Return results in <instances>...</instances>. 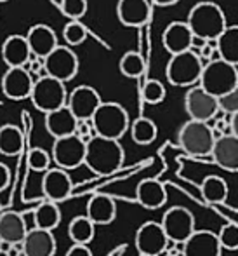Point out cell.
Masks as SVG:
<instances>
[{"label": "cell", "instance_id": "6da1fadb", "mask_svg": "<svg viewBox=\"0 0 238 256\" xmlns=\"http://www.w3.org/2000/svg\"><path fill=\"white\" fill-rule=\"evenodd\" d=\"M124 157L125 154L120 145V140L96 134L87 142L85 166L97 176H110L117 172L124 164Z\"/></svg>", "mask_w": 238, "mask_h": 256}, {"label": "cell", "instance_id": "7a4b0ae2", "mask_svg": "<svg viewBox=\"0 0 238 256\" xmlns=\"http://www.w3.org/2000/svg\"><path fill=\"white\" fill-rule=\"evenodd\" d=\"M186 23L190 24L195 38L204 42L218 40L219 35L228 26L223 9L211 0H202V2L195 4L190 9Z\"/></svg>", "mask_w": 238, "mask_h": 256}, {"label": "cell", "instance_id": "3957f363", "mask_svg": "<svg viewBox=\"0 0 238 256\" xmlns=\"http://www.w3.org/2000/svg\"><path fill=\"white\" fill-rule=\"evenodd\" d=\"M204 72V60L193 49L179 54H172L165 66V77L169 84L176 88H191L200 82Z\"/></svg>", "mask_w": 238, "mask_h": 256}, {"label": "cell", "instance_id": "277c9868", "mask_svg": "<svg viewBox=\"0 0 238 256\" xmlns=\"http://www.w3.org/2000/svg\"><path fill=\"white\" fill-rule=\"evenodd\" d=\"M178 143L191 157H207V155H211L216 143V134L211 122L190 118L179 129Z\"/></svg>", "mask_w": 238, "mask_h": 256}, {"label": "cell", "instance_id": "5b68a950", "mask_svg": "<svg viewBox=\"0 0 238 256\" xmlns=\"http://www.w3.org/2000/svg\"><path fill=\"white\" fill-rule=\"evenodd\" d=\"M198 84L216 98L226 94L238 84V66L223 58H214L204 64Z\"/></svg>", "mask_w": 238, "mask_h": 256}, {"label": "cell", "instance_id": "8992f818", "mask_svg": "<svg viewBox=\"0 0 238 256\" xmlns=\"http://www.w3.org/2000/svg\"><path fill=\"white\" fill-rule=\"evenodd\" d=\"M91 120L92 126H94L96 134L111 140H120L131 129L127 110L120 103L115 102L101 103Z\"/></svg>", "mask_w": 238, "mask_h": 256}, {"label": "cell", "instance_id": "52a82bcc", "mask_svg": "<svg viewBox=\"0 0 238 256\" xmlns=\"http://www.w3.org/2000/svg\"><path fill=\"white\" fill-rule=\"evenodd\" d=\"M64 84L66 82L50 77V75L37 78L30 96L33 106L37 110L44 112V114H49V112L64 106L68 103V91Z\"/></svg>", "mask_w": 238, "mask_h": 256}, {"label": "cell", "instance_id": "ba28073f", "mask_svg": "<svg viewBox=\"0 0 238 256\" xmlns=\"http://www.w3.org/2000/svg\"><path fill=\"white\" fill-rule=\"evenodd\" d=\"M85 152L87 143L77 134H68L63 138H56L52 145V160L57 168L77 169L78 166L85 164Z\"/></svg>", "mask_w": 238, "mask_h": 256}, {"label": "cell", "instance_id": "9c48e42d", "mask_svg": "<svg viewBox=\"0 0 238 256\" xmlns=\"http://www.w3.org/2000/svg\"><path fill=\"white\" fill-rule=\"evenodd\" d=\"M44 64L45 70H47V75L54 78H59L63 82L73 80L78 74V68H80L78 56L68 44H59L52 52L47 54L44 58Z\"/></svg>", "mask_w": 238, "mask_h": 256}, {"label": "cell", "instance_id": "30bf717a", "mask_svg": "<svg viewBox=\"0 0 238 256\" xmlns=\"http://www.w3.org/2000/svg\"><path fill=\"white\" fill-rule=\"evenodd\" d=\"M185 110L190 115V118L204 122H211L221 112L218 98L209 91H205L200 84L188 88L185 94Z\"/></svg>", "mask_w": 238, "mask_h": 256}, {"label": "cell", "instance_id": "8fae6325", "mask_svg": "<svg viewBox=\"0 0 238 256\" xmlns=\"http://www.w3.org/2000/svg\"><path fill=\"white\" fill-rule=\"evenodd\" d=\"M162 226L171 242H186L195 232V216L183 206H172L162 216Z\"/></svg>", "mask_w": 238, "mask_h": 256}, {"label": "cell", "instance_id": "7c38bea8", "mask_svg": "<svg viewBox=\"0 0 238 256\" xmlns=\"http://www.w3.org/2000/svg\"><path fill=\"white\" fill-rule=\"evenodd\" d=\"M136 250L139 254H151L160 256L169 248V237L165 234L162 223L157 222H146L136 232Z\"/></svg>", "mask_w": 238, "mask_h": 256}, {"label": "cell", "instance_id": "4fadbf2b", "mask_svg": "<svg viewBox=\"0 0 238 256\" xmlns=\"http://www.w3.org/2000/svg\"><path fill=\"white\" fill-rule=\"evenodd\" d=\"M35 77L23 66H9L2 77V91L12 102H21L31 96Z\"/></svg>", "mask_w": 238, "mask_h": 256}, {"label": "cell", "instance_id": "5bb4252c", "mask_svg": "<svg viewBox=\"0 0 238 256\" xmlns=\"http://www.w3.org/2000/svg\"><path fill=\"white\" fill-rule=\"evenodd\" d=\"M103 103L99 92L92 86H78L68 94V108L75 114L78 120H91L92 115Z\"/></svg>", "mask_w": 238, "mask_h": 256}, {"label": "cell", "instance_id": "9a60e30c", "mask_svg": "<svg viewBox=\"0 0 238 256\" xmlns=\"http://www.w3.org/2000/svg\"><path fill=\"white\" fill-rule=\"evenodd\" d=\"M73 192V183L71 178L68 176L66 169L63 168H54L47 169L42 176V194L45 199L52 200V202H63Z\"/></svg>", "mask_w": 238, "mask_h": 256}, {"label": "cell", "instance_id": "2e32d148", "mask_svg": "<svg viewBox=\"0 0 238 256\" xmlns=\"http://www.w3.org/2000/svg\"><path fill=\"white\" fill-rule=\"evenodd\" d=\"M195 35L186 21H172L162 34V44L169 54H179L195 48Z\"/></svg>", "mask_w": 238, "mask_h": 256}, {"label": "cell", "instance_id": "e0dca14e", "mask_svg": "<svg viewBox=\"0 0 238 256\" xmlns=\"http://www.w3.org/2000/svg\"><path fill=\"white\" fill-rule=\"evenodd\" d=\"M221 253L218 234L211 230H195L183 248V256H221Z\"/></svg>", "mask_w": 238, "mask_h": 256}, {"label": "cell", "instance_id": "ac0fdd59", "mask_svg": "<svg viewBox=\"0 0 238 256\" xmlns=\"http://www.w3.org/2000/svg\"><path fill=\"white\" fill-rule=\"evenodd\" d=\"M211 157L225 171L238 172V136L233 132L218 136Z\"/></svg>", "mask_w": 238, "mask_h": 256}, {"label": "cell", "instance_id": "d6986e66", "mask_svg": "<svg viewBox=\"0 0 238 256\" xmlns=\"http://www.w3.org/2000/svg\"><path fill=\"white\" fill-rule=\"evenodd\" d=\"M56 250V237L52 230L33 226L31 230H28L23 240V253L26 256H54Z\"/></svg>", "mask_w": 238, "mask_h": 256}, {"label": "cell", "instance_id": "ffe728a7", "mask_svg": "<svg viewBox=\"0 0 238 256\" xmlns=\"http://www.w3.org/2000/svg\"><path fill=\"white\" fill-rule=\"evenodd\" d=\"M150 2L148 0H118L117 18L124 26L139 28L150 20Z\"/></svg>", "mask_w": 238, "mask_h": 256}, {"label": "cell", "instance_id": "44dd1931", "mask_svg": "<svg viewBox=\"0 0 238 256\" xmlns=\"http://www.w3.org/2000/svg\"><path fill=\"white\" fill-rule=\"evenodd\" d=\"M45 129L54 140L56 138H63V136L68 134H75L77 131V124L78 118L75 117L73 112L68 108V104L57 108V110H52L49 114H45Z\"/></svg>", "mask_w": 238, "mask_h": 256}, {"label": "cell", "instance_id": "7402d4cb", "mask_svg": "<svg viewBox=\"0 0 238 256\" xmlns=\"http://www.w3.org/2000/svg\"><path fill=\"white\" fill-rule=\"evenodd\" d=\"M0 54H2V61L7 64V68L24 66V63L33 56L26 35L24 37L23 35H10V37H7L2 44Z\"/></svg>", "mask_w": 238, "mask_h": 256}, {"label": "cell", "instance_id": "603a6c76", "mask_svg": "<svg viewBox=\"0 0 238 256\" xmlns=\"http://www.w3.org/2000/svg\"><path fill=\"white\" fill-rule=\"evenodd\" d=\"M26 38H28V44H30L31 52L38 58H45L59 46L57 44L56 32H54L49 24H44V23L33 24V26L28 30Z\"/></svg>", "mask_w": 238, "mask_h": 256}, {"label": "cell", "instance_id": "cb8c5ba5", "mask_svg": "<svg viewBox=\"0 0 238 256\" xmlns=\"http://www.w3.org/2000/svg\"><path fill=\"white\" fill-rule=\"evenodd\" d=\"M136 200L144 209H160L167 202V190L158 180L146 178L138 183L136 188Z\"/></svg>", "mask_w": 238, "mask_h": 256}, {"label": "cell", "instance_id": "d4e9b609", "mask_svg": "<svg viewBox=\"0 0 238 256\" xmlns=\"http://www.w3.org/2000/svg\"><path fill=\"white\" fill-rule=\"evenodd\" d=\"M28 234L23 214L16 211L0 212V237L5 244H23Z\"/></svg>", "mask_w": 238, "mask_h": 256}, {"label": "cell", "instance_id": "484cf974", "mask_svg": "<svg viewBox=\"0 0 238 256\" xmlns=\"http://www.w3.org/2000/svg\"><path fill=\"white\" fill-rule=\"evenodd\" d=\"M87 216L96 225H110L117 218V204L106 194H96L87 202Z\"/></svg>", "mask_w": 238, "mask_h": 256}, {"label": "cell", "instance_id": "4316f807", "mask_svg": "<svg viewBox=\"0 0 238 256\" xmlns=\"http://www.w3.org/2000/svg\"><path fill=\"white\" fill-rule=\"evenodd\" d=\"M23 132L17 126L5 124L0 128V154L5 157H16L23 152Z\"/></svg>", "mask_w": 238, "mask_h": 256}, {"label": "cell", "instance_id": "83f0119b", "mask_svg": "<svg viewBox=\"0 0 238 256\" xmlns=\"http://www.w3.org/2000/svg\"><path fill=\"white\" fill-rule=\"evenodd\" d=\"M200 192L207 204H223V202H226V199H228L230 188H228V183H226L225 178L211 174L202 182Z\"/></svg>", "mask_w": 238, "mask_h": 256}, {"label": "cell", "instance_id": "f1b7e54d", "mask_svg": "<svg viewBox=\"0 0 238 256\" xmlns=\"http://www.w3.org/2000/svg\"><path fill=\"white\" fill-rule=\"evenodd\" d=\"M96 234V223L85 216H75L68 225V236L73 244H91Z\"/></svg>", "mask_w": 238, "mask_h": 256}, {"label": "cell", "instance_id": "f546056e", "mask_svg": "<svg viewBox=\"0 0 238 256\" xmlns=\"http://www.w3.org/2000/svg\"><path fill=\"white\" fill-rule=\"evenodd\" d=\"M33 222L35 226L45 230H54L61 223V211L57 202L52 200H44L35 208L33 211Z\"/></svg>", "mask_w": 238, "mask_h": 256}, {"label": "cell", "instance_id": "4dcf8cb0", "mask_svg": "<svg viewBox=\"0 0 238 256\" xmlns=\"http://www.w3.org/2000/svg\"><path fill=\"white\" fill-rule=\"evenodd\" d=\"M216 44H218L219 58L238 66V24L226 26V30L219 35Z\"/></svg>", "mask_w": 238, "mask_h": 256}, {"label": "cell", "instance_id": "1f68e13d", "mask_svg": "<svg viewBox=\"0 0 238 256\" xmlns=\"http://www.w3.org/2000/svg\"><path fill=\"white\" fill-rule=\"evenodd\" d=\"M158 128L151 118L138 117L134 122H131V138L136 145H151L157 140Z\"/></svg>", "mask_w": 238, "mask_h": 256}, {"label": "cell", "instance_id": "d6a6232c", "mask_svg": "<svg viewBox=\"0 0 238 256\" xmlns=\"http://www.w3.org/2000/svg\"><path fill=\"white\" fill-rule=\"evenodd\" d=\"M118 70L127 78H139L144 74V70H146V61H144V58L139 52L129 51L120 58Z\"/></svg>", "mask_w": 238, "mask_h": 256}, {"label": "cell", "instance_id": "836d02e7", "mask_svg": "<svg viewBox=\"0 0 238 256\" xmlns=\"http://www.w3.org/2000/svg\"><path fill=\"white\" fill-rule=\"evenodd\" d=\"M89 37V30L80 20H70L63 28V38L70 48H77V46L84 44Z\"/></svg>", "mask_w": 238, "mask_h": 256}, {"label": "cell", "instance_id": "e575fe53", "mask_svg": "<svg viewBox=\"0 0 238 256\" xmlns=\"http://www.w3.org/2000/svg\"><path fill=\"white\" fill-rule=\"evenodd\" d=\"M165 86L162 84L160 80H155V78H150V80L144 82V86L141 88V98L144 103L148 104H158L165 100Z\"/></svg>", "mask_w": 238, "mask_h": 256}, {"label": "cell", "instance_id": "d590c367", "mask_svg": "<svg viewBox=\"0 0 238 256\" xmlns=\"http://www.w3.org/2000/svg\"><path fill=\"white\" fill-rule=\"evenodd\" d=\"M50 158H52V155L47 150L40 148V146H35V148H31L28 152V158H26L28 168L35 172H45L50 166Z\"/></svg>", "mask_w": 238, "mask_h": 256}, {"label": "cell", "instance_id": "8d00e7d4", "mask_svg": "<svg viewBox=\"0 0 238 256\" xmlns=\"http://www.w3.org/2000/svg\"><path fill=\"white\" fill-rule=\"evenodd\" d=\"M59 9L68 20H82L89 10L87 0H61Z\"/></svg>", "mask_w": 238, "mask_h": 256}, {"label": "cell", "instance_id": "74e56055", "mask_svg": "<svg viewBox=\"0 0 238 256\" xmlns=\"http://www.w3.org/2000/svg\"><path fill=\"white\" fill-rule=\"evenodd\" d=\"M219 242L223 250L226 251H237L238 250V223H225L218 234Z\"/></svg>", "mask_w": 238, "mask_h": 256}, {"label": "cell", "instance_id": "f35d334b", "mask_svg": "<svg viewBox=\"0 0 238 256\" xmlns=\"http://www.w3.org/2000/svg\"><path fill=\"white\" fill-rule=\"evenodd\" d=\"M218 102H219V110H221V114L233 115L235 112H238V84L232 91L226 92V94L219 96Z\"/></svg>", "mask_w": 238, "mask_h": 256}, {"label": "cell", "instance_id": "ab89813d", "mask_svg": "<svg viewBox=\"0 0 238 256\" xmlns=\"http://www.w3.org/2000/svg\"><path fill=\"white\" fill-rule=\"evenodd\" d=\"M75 134L80 136V138L84 140L85 143H87L89 140L94 138L96 131H94V126H92V120H78L77 131H75Z\"/></svg>", "mask_w": 238, "mask_h": 256}, {"label": "cell", "instance_id": "60d3db41", "mask_svg": "<svg viewBox=\"0 0 238 256\" xmlns=\"http://www.w3.org/2000/svg\"><path fill=\"white\" fill-rule=\"evenodd\" d=\"M64 256H92V251L89 250V244H73Z\"/></svg>", "mask_w": 238, "mask_h": 256}, {"label": "cell", "instance_id": "b9f144b4", "mask_svg": "<svg viewBox=\"0 0 238 256\" xmlns=\"http://www.w3.org/2000/svg\"><path fill=\"white\" fill-rule=\"evenodd\" d=\"M9 180H10L9 168H7L3 162H0V192H3V190L7 188V185H9Z\"/></svg>", "mask_w": 238, "mask_h": 256}, {"label": "cell", "instance_id": "7bdbcfd3", "mask_svg": "<svg viewBox=\"0 0 238 256\" xmlns=\"http://www.w3.org/2000/svg\"><path fill=\"white\" fill-rule=\"evenodd\" d=\"M230 124H232V132L235 136H238V112L230 115Z\"/></svg>", "mask_w": 238, "mask_h": 256}, {"label": "cell", "instance_id": "ee69618b", "mask_svg": "<svg viewBox=\"0 0 238 256\" xmlns=\"http://www.w3.org/2000/svg\"><path fill=\"white\" fill-rule=\"evenodd\" d=\"M151 2L158 7H171V6H176L179 0H151Z\"/></svg>", "mask_w": 238, "mask_h": 256}, {"label": "cell", "instance_id": "f6af8a7d", "mask_svg": "<svg viewBox=\"0 0 238 256\" xmlns=\"http://www.w3.org/2000/svg\"><path fill=\"white\" fill-rule=\"evenodd\" d=\"M2 246H3V240H2V237H0V254H2Z\"/></svg>", "mask_w": 238, "mask_h": 256}, {"label": "cell", "instance_id": "bcb514c9", "mask_svg": "<svg viewBox=\"0 0 238 256\" xmlns=\"http://www.w3.org/2000/svg\"><path fill=\"white\" fill-rule=\"evenodd\" d=\"M139 256H151V254H139Z\"/></svg>", "mask_w": 238, "mask_h": 256}, {"label": "cell", "instance_id": "7dc6e473", "mask_svg": "<svg viewBox=\"0 0 238 256\" xmlns=\"http://www.w3.org/2000/svg\"><path fill=\"white\" fill-rule=\"evenodd\" d=\"M0 2H7V0H0Z\"/></svg>", "mask_w": 238, "mask_h": 256}, {"label": "cell", "instance_id": "c3c4849f", "mask_svg": "<svg viewBox=\"0 0 238 256\" xmlns=\"http://www.w3.org/2000/svg\"><path fill=\"white\" fill-rule=\"evenodd\" d=\"M0 212H2V211H0Z\"/></svg>", "mask_w": 238, "mask_h": 256}]
</instances>
